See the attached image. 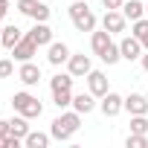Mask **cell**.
I'll use <instances>...</instances> for the list:
<instances>
[{
  "mask_svg": "<svg viewBox=\"0 0 148 148\" xmlns=\"http://www.w3.org/2000/svg\"><path fill=\"white\" fill-rule=\"evenodd\" d=\"M15 76V58H0V79Z\"/></svg>",
  "mask_w": 148,
  "mask_h": 148,
  "instance_id": "25",
  "label": "cell"
},
{
  "mask_svg": "<svg viewBox=\"0 0 148 148\" xmlns=\"http://www.w3.org/2000/svg\"><path fill=\"white\" fill-rule=\"evenodd\" d=\"M18 79H21L26 87H35V84L41 82V67H38L35 61H23L21 70H18Z\"/></svg>",
  "mask_w": 148,
  "mask_h": 148,
  "instance_id": "12",
  "label": "cell"
},
{
  "mask_svg": "<svg viewBox=\"0 0 148 148\" xmlns=\"http://www.w3.org/2000/svg\"><path fill=\"white\" fill-rule=\"evenodd\" d=\"M99 108V102H96V96L87 90V93H76L73 96V110H79L82 116H87V113H93Z\"/></svg>",
  "mask_w": 148,
  "mask_h": 148,
  "instance_id": "13",
  "label": "cell"
},
{
  "mask_svg": "<svg viewBox=\"0 0 148 148\" xmlns=\"http://www.w3.org/2000/svg\"><path fill=\"white\" fill-rule=\"evenodd\" d=\"M73 79H76V76H73V73L67 70V73H55V76L49 79V90L55 93V90H73Z\"/></svg>",
  "mask_w": 148,
  "mask_h": 148,
  "instance_id": "18",
  "label": "cell"
},
{
  "mask_svg": "<svg viewBox=\"0 0 148 148\" xmlns=\"http://www.w3.org/2000/svg\"><path fill=\"white\" fill-rule=\"evenodd\" d=\"M87 90H90L96 99H102V96L110 90V84H108V76H105L102 70H90V73H87Z\"/></svg>",
  "mask_w": 148,
  "mask_h": 148,
  "instance_id": "11",
  "label": "cell"
},
{
  "mask_svg": "<svg viewBox=\"0 0 148 148\" xmlns=\"http://www.w3.org/2000/svg\"><path fill=\"white\" fill-rule=\"evenodd\" d=\"M70 47L64 44V41H52L49 47H47V61L52 64V67H61V64H67L70 61Z\"/></svg>",
  "mask_w": 148,
  "mask_h": 148,
  "instance_id": "10",
  "label": "cell"
},
{
  "mask_svg": "<svg viewBox=\"0 0 148 148\" xmlns=\"http://www.w3.org/2000/svg\"><path fill=\"white\" fill-rule=\"evenodd\" d=\"M52 102H55L58 110L73 108V90H55V93H52Z\"/></svg>",
  "mask_w": 148,
  "mask_h": 148,
  "instance_id": "23",
  "label": "cell"
},
{
  "mask_svg": "<svg viewBox=\"0 0 148 148\" xmlns=\"http://www.w3.org/2000/svg\"><path fill=\"white\" fill-rule=\"evenodd\" d=\"M102 3H105V9H122L125 0H102Z\"/></svg>",
  "mask_w": 148,
  "mask_h": 148,
  "instance_id": "28",
  "label": "cell"
},
{
  "mask_svg": "<svg viewBox=\"0 0 148 148\" xmlns=\"http://www.w3.org/2000/svg\"><path fill=\"white\" fill-rule=\"evenodd\" d=\"M67 70H70L76 79H87V73L93 70L90 55H84V52H73V55H70V61H67Z\"/></svg>",
  "mask_w": 148,
  "mask_h": 148,
  "instance_id": "7",
  "label": "cell"
},
{
  "mask_svg": "<svg viewBox=\"0 0 148 148\" xmlns=\"http://www.w3.org/2000/svg\"><path fill=\"white\" fill-rule=\"evenodd\" d=\"M139 61H142V70H145V73H148V49H145V52H142V58H139Z\"/></svg>",
  "mask_w": 148,
  "mask_h": 148,
  "instance_id": "31",
  "label": "cell"
},
{
  "mask_svg": "<svg viewBox=\"0 0 148 148\" xmlns=\"http://www.w3.org/2000/svg\"><path fill=\"white\" fill-rule=\"evenodd\" d=\"M18 9H21L26 18H32L35 23L49 21V6H47V3H41V0H18Z\"/></svg>",
  "mask_w": 148,
  "mask_h": 148,
  "instance_id": "4",
  "label": "cell"
},
{
  "mask_svg": "<svg viewBox=\"0 0 148 148\" xmlns=\"http://www.w3.org/2000/svg\"><path fill=\"white\" fill-rule=\"evenodd\" d=\"M125 110H128L131 116H145V113H148V96H142V93L125 96Z\"/></svg>",
  "mask_w": 148,
  "mask_h": 148,
  "instance_id": "14",
  "label": "cell"
},
{
  "mask_svg": "<svg viewBox=\"0 0 148 148\" xmlns=\"http://www.w3.org/2000/svg\"><path fill=\"white\" fill-rule=\"evenodd\" d=\"M131 134H148V119L145 116H131Z\"/></svg>",
  "mask_w": 148,
  "mask_h": 148,
  "instance_id": "26",
  "label": "cell"
},
{
  "mask_svg": "<svg viewBox=\"0 0 148 148\" xmlns=\"http://www.w3.org/2000/svg\"><path fill=\"white\" fill-rule=\"evenodd\" d=\"M99 110H102L105 116H116V113H122V110H125V96L108 90V93L99 99Z\"/></svg>",
  "mask_w": 148,
  "mask_h": 148,
  "instance_id": "6",
  "label": "cell"
},
{
  "mask_svg": "<svg viewBox=\"0 0 148 148\" xmlns=\"http://www.w3.org/2000/svg\"><path fill=\"white\" fill-rule=\"evenodd\" d=\"M21 38H23V32H21V29H18L15 23H12V26H3V47H6L9 52L15 49V44H18Z\"/></svg>",
  "mask_w": 148,
  "mask_h": 148,
  "instance_id": "21",
  "label": "cell"
},
{
  "mask_svg": "<svg viewBox=\"0 0 148 148\" xmlns=\"http://www.w3.org/2000/svg\"><path fill=\"white\" fill-rule=\"evenodd\" d=\"M90 47H93L96 55H102V52L110 47V32H108V29H102V32L93 29V32H90Z\"/></svg>",
  "mask_w": 148,
  "mask_h": 148,
  "instance_id": "17",
  "label": "cell"
},
{
  "mask_svg": "<svg viewBox=\"0 0 148 148\" xmlns=\"http://www.w3.org/2000/svg\"><path fill=\"white\" fill-rule=\"evenodd\" d=\"M99 58H102V61H105L108 67L119 64V61H122V52H119V44H113V41H110V47H108V49H105V52H102Z\"/></svg>",
  "mask_w": 148,
  "mask_h": 148,
  "instance_id": "22",
  "label": "cell"
},
{
  "mask_svg": "<svg viewBox=\"0 0 148 148\" xmlns=\"http://www.w3.org/2000/svg\"><path fill=\"white\" fill-rule=\"evenodd\" d=\"M79 128H82V113H79V110H64V113H58V116L52 119L49 134H52V139L67 142V139H73V134H76Z\"/></svg>",
  "mask_w": 148,
  "mask_h": 148,
  "instance_id": "1",
  "label": "cell"
},
{
  "mask_svg": "<svg viewBox=\"0 0 148 148\" xmlns=\"http://www.w3.org/2000/svg\"><path fill=\"white\" fill-rule=\"evenodd\" d=\"M125 145L128 148H148V134H128Z\"/></svg>",
  "mask_w": 148,
  "mask_h": 148,
  "instance_id": "24",
  "label": "cell"
},
{
  "mask_svg": "<svg viewBox=\"0 0 148 148\" xmlns=\"http://www.w3.org/2000/svg\"><path fill=\"white\" fill-rule=\"evenodd\" d=\"M26 35H29V38H32V41H35L38 47H49V44H52V29L47 26V21L35 23V26H32V29H29Z\"/></svg>",
  "mask_w": 148,
  "mask_h": 148,
  "instance_id": "15",
  "label": "cell"
},
{
  "mask_svg": "<svg viewBox=\"0 0 148 148\" xmlns=\"http://www.w3.org/2000/svg\"><path fill=\"white\" fill-rule=\"evenodd\" d=\"M9 15V0H0V21Z\"/></svg>",
  "mask_w": 148,
  "mask_h": 148,
  "instance_id": "29",
  "label": "cell"
},
{
  "mask_svg": "<svg viewBox=\"0 0 148 148\" xmlns=\"http://www.w3.org/2000/svg\"><path fill=\"white\" fill-rule=\"evenodd\" d=\"M131 35H136L139 41L148 35V15H145V18H139V21H134V29H131Z\"/></svg>",
  "mask_w": 148,
  "mask_h": 148,
  "instance_id": "27",
  "label": "cell"
},
{
  "mask_svg": "<svg viewBox=\"0 0 148 148\" xmlns=\"http://www.w3.org/2000/svg\"><path fill=\"white\" fill-rule=\"evenodd\" d=\"M9 134V119H0V136Z\"/></svg>",
  "mask_w": 148,
  "mask_h": 148,
  "instance_id": "30",
  "label": "cell"
},
{
  "mask_svg": "<svg viewBox=\"0 0 148 148\" xmlns=\"http://www.w3.org/2000/svg\"><path fill=\"white\" fill-rule=\"evenodd\" d=\"M12 110H15V113H21V116H26V119H35V116H41V113H44V105H41V99H38V96H32V93L21 90V93H15V96H12Z\"/></svg>",
  "mask_w": 148,
  "mask_h": 148,
  "instance_id": "3",
  "label": "cell"
},
{
  "mask_svg": "<svg viewBox=\"0 0 148 148\" xmlns=\"http://www.w3.org/2000/svg\"><path fill=\"white\" fill-rule=\"evenodd\" d=\"M67 12H70V21H73V26H76L79 32H93L96 29V15L90 12L87 0H76Z\"/></svg>",
  "mask_w": 148,
  "mask_h": 148,
  "instance_id": "2",
  "label": "cell"
},
{
  "mask_svg": "<svg viewBox=\"0 0 148 148\" xmlns=\"http://www.w3.org/2000/svg\"><path fill=\"white\" fill-rule=\"evenodd\" d=\"M125 26H128V18L122 15V9H108V12H105L102 29H108L110 35H116V32H125Z\"/></svg>",
  "mask_w": 148,
  "mask_h": 148,
  "instance_id": "8",
  "label": "cell"
},
{
  "mask_svg": "<svg viewBox=\"0 0 148 148\" xmlns=\"http://www.w3.org/2000/svg\"><path fill=\"white\" fill-rule=\"evenodd\" d=\"M9 134H15V136H21V139H23V136L29 134V119H26V116H21V113H18V116H12V119H9Z\"/></svg>",
  "mask_w": 148,
  "mask_h": 148,
  "instance_id": "20",
  "label": "cell"
},
{
  "mask_svg": "<svg viewBox=\"0 0 148 148\" xmlns=\"http://www.w3.org/2000/svg\"><path fill=\"white\" fill-rule=\"evenodd\" d=\"M35 52H38V44H35L29 35H23V38L15 44V49H12V58L23 64V61H32V58H35Z\"/></svg>",
  "mask_w": 148,
  "mask_h": 148,
  "instance_id": "9",
  "label": "cell"
},
{
  "mask_svg": "<svg viewBox=\"0 0 148 148\" xmlns=\"http://www.w3.org/2000/svg\"><path fill=\"white\" fill-rule=\"evenodd\" d=\"M119 52H122V61H139L142 52H145V47H142V41L136 35H125L119 41Z\"/></svg>",
  "mask_w": 148,
  "mask_h": 148,
  "instance_id": "5",
  "label": "cell"
},
{
  "mask_svg": "<svg viewBox=\"0 0 148 148\" xmlns=\"http://www.w3.org/2000/svg\"><path fill=\"white\" fill-rule=\"evenodd\" d=\"M145 15H148V3H145Z\"/></svg>",
  "mask_w": 148,
  "mask_h": 148,
  "instance_id": "34",
  "label": "cell"
},
{
  "mask_svg": "<svg viewBox=\"0 0 148 148\" xmlns=\"http://www.w3.org/2000/svg\"><path fill=\"white\" fill-rule=\"evenodd\" d=\"M0 47H3V26H0Z\"/></svg>",
  "mask_w": 148,
  "mask_h": 148,
  "instance_id": "33",
  "label": "cell"
},
{
  "mask_svg": "<svg viewBox=\"0 0 148 148\" xmlns=\"http://www.w3.org/2000/svg\"><path fill=\"white\" fill-rule=\"evenodd\" d=\"M49 139H52V134H41V131H29V134L23 136V145H26V148H47V145H49Z\"/></svg>",
  "mask_w": 148,
  "mask_h": 148,
  "instance_id": "19",
  "label": "cell"
},
{
  "mask_svg": "<svg viewBox=\"0 0 148 148\" xmlns=\"http://www.w3.org/2000/svg\"><path fill=\"white\" fill-rule=\"evenodd\" d=\"M142 47H145V49H148V35H145V38H142Z\"/></svg>",
  "mask_w": 148,
  "mask_h": 148,
  "instance_id": "32",
  "label": "cell"
},
{
  "mask_svg": "<svg viewBox=\"0 0 148 148\" xmlns=\"http://www.w3.org/2000/svg\"><path fill=\"white\" fill-rule=\"evenodd\" d=\"M122 15L134 23V21L145 18V3H142V0H125V3H122Z\"/></svg>",
  "mask_w": 148,
  "mask_h": 148,
  "instance_id": "16",
  "label": "cell"
}]
</instances>
